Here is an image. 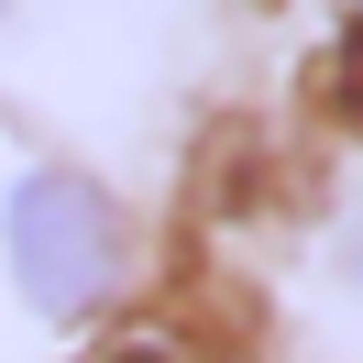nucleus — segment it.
<instances>
[{
  "instance_id": "nucleus-1",
  "label": "nucleus",
  "mask_w": 363,
  "mask_h": 363,
  "mask_svg": "<svg viewBox=\"0 0 363 363\" xmlns=\"http://www.w3.org/2000/svg\"><path fill=\"white\" fill-rule=\"evenodd\" d=\"M0 242H11V275H23V297L45 319H89L121 297V209L99 199L89 177H67V165H45V177L11 187V209H0Z\"/></svg>"
},
{
  "instance_id": "nucleus-3",
  "label": "nucleus",
  "mask_w": 363,
  "mask_h": 363,
  "mask_svg": "<svg viewBox=\"0 0 363 363\" xmlns=\"http://www.w3.org/2000/svg\"><path fill=\"white\" fill-rule=\"evenodd\" d=\"M341 275H352V286H363V209H352V220H341Z\"/></svg>"
},
{
  "instance_id": "nucleus-2",
  "label": "nucleus",
  "mask_w": 363,
  "mask_h": 363,
  "mask_svg": "<svg viewBox=\"0 0 363 363\" xmlns=\"http://www.w3.org/2000/svg\"><path fill=\"white\" fill-rule=\"evenodd\" d=\"M341 111H352V133H363V23H352V45H341Z\"/></svg>"
}]
</instances>
